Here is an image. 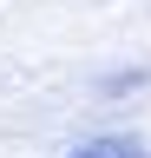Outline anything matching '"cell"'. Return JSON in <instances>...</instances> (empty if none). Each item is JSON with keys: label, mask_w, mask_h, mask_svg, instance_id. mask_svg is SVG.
Returning a JSON list of instances; mask_svg holds the SVG:
<instances>
[{"label": "cell", "mask_w": 151, "mask_h": 158, "mask_svg": "<svg viewBox=\"0 0 151 158\" xmlns=\"http://www.w3.org/2000/svg\"><path fill=\"white\" fill-rule=\"evenodd\" d=\"M66 158H151V152L131 145V138H85V145H72Z\"/></svg>", "instance_id": "cell-1"}]
</instances>
